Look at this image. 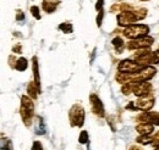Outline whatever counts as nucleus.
Masks as SVG:
<instances>
[{
	"mask_svg": "<svg viewBox=\"0 0 159 150\" xmlns=\"http://www.w3.org/2000/svg\"><path fill=\"white\" fill-rule=\"evenodd\" d=\"M147 16V10L141 7V9H136V10H127V11H122L121 14L118 15V23L119 26H124V27H129L132 23H135L136 21H141Z\"/></svg>",
	"mask_w": 159,
	"mask_h": 150,
	"instance_id": "nucleus-1",
	"label": "nucleus"
},
{
	"mask_svg": "<svg viewBox=\"0 0 159 150\" xmlns=\"http://www.w3.org/2000/svg\"><path fill=\"white\" fill-rule=\"evenodd\" d=\"M149 27L146 24H131L124 29V36L130 39H137V38L148 36Z\"/></svg>",
	"mask_w": 159,
	"mask_h": 150,
	"instance_id": "nucleus-2",
	"label": "nucleus"
},
{
	"mask_svg": "<svg viewBox=\"0 0 159 150\" xmlns=\"http://www.w3.org/2000/svg\"><path fill=\"white\" fill-rule=\"evenodd\" d=\"M69 116H70V121H71V126H76V127H81L82 125H83V122H84V109L79 105V104H76V105H74L72 106V109L70 110V113H69Z\"/></svg>",
	"mask_w": 159,
	"mask_h": 150,
	"instance_id": "nucleus-3",
	"label": "nucleus"
},
{
	"mask_svg": "<svg viewBox=\"0 0 159 150\" xmlns=\"http://www.w3.org/2000/svg\"><path fill=\"white\" fill-rule=\"evenodd\" d=\"M154 42V38L149 37V36H144V37L137 38V39H132L131 42H129L126 44V48L132 50V49H148Z\"/></svg>",
	"mask_w": 159,
	"mask_h": 150,
	"instance_id": "nucleus-4",
	"label": "nucleus"
},
{
	"mask_svg": "<svg viewBox=\"0 0 159 150\" xmlns=\"http://www.w3.org/2000/svg\"><path fill=\"white\" fill-rule=\"evenodd\" d=\"M143 67H146V66H142V65L137 64L136 61H132V60L127 59V60L120 61L118 70L120 72H124V73H135V72L141 71Z\"/></svg>",
	"mask_w": 159,
	"mask_h": 150,
	"instance_id": "nucleus-5",
	"label": "nucleus"
},
{
	"mask_svg": "<svg viewBox=\"0 0 159 150\" xmlns=\"http://www.w3.org/2000/svg\"><path fill=\"white\" fill-rule=\"evenodd\" d=\"M134 94L139 98H143V96H148L151 95L152 92V84L148 82H139V83H134V89H132Z\"/></svg>",
	"mask_w": 159,
	"mask_h": 150,
	"instance_id": "nucleus-6",
	"label": "nucleus"
},
{
	"mask_svg": "<svg viewBox=\"0 0 159 150\" xmlns=\"http://www.w3.org/2000/svg\"><path fill=\"white\" fill-rule=\"evenodd\" d=\"M154 105V98L151 95L148 96H143V98H139V100L135 103V106L137 110H143V111H148L153 108Z\"/></svg>",
	"mask_w": 159,
	"mask_h": 150,
	"instance_id": "nucleus-7",
	"label": "nucleus"
},
{
	"mask_svg": "<svg viewBox=\"0 0 159 150\" xmlns=\"http://www.w3.org/2000/svg\"><path fill=\"white\" fill-rule=\"evenodd\" d=\"M137 121H142V123H152L159 125V115L156 113H143L137 116Z\"/></svg>",
	"mask_w": 159,
	"mask_h": 150,
	"instance_id": "nucleus-8",
	"label": "nucleus"
},
{
	"mask_svg": "<svg viewBox=\"0 0 159 150\" xmlns=\"http://www.w3.org/2000/svg\"><path fill=\"white\" fill-rule=\"evenodd\" d=\"M91 105H92V110L96 115H98L99 117L104 116V106L100 101V99L96 95V94H92L91 95Z\"/></svg>",
	"mask_w": 159,
	"mask_h": 150,
	"instance_id": "nucleus-9",
	"label": "nucleus"
},
{
	"mask_svg": "<svg viewBox=\"0 0 159 150\" xmlns=\"http://www.w3.org/2000/svg\"><path fill=\"white\" fill-rule=\"evenodd\" d=\"M136 131L139 132L141 135H149L154 131V125L152 123H139L136 127Z\"/></svg>",
	"mask_w": 159,
	"mask_h": 150,
	"instance_id": "nucleus-10",
	"label": "nucleus"
},
{
	"mask_svg": "<svg viewBox=\"0 0 159 150\" xmlns=\"http://www.w3.org/2000/svg\"><path fill=\"white\" fill-rule=\"evenodd\" d=\"M21 116H22V120H23L25 125H26L27 127H30L31 123H32L33 111H32V110H28V109H26V108H23V106H21Z\"/></svg>",
	"mask_w": 159,
	"mask_h": 150,
	"instance_id": "nucleus-11",
	"label": "nucleus"
},
{
	"mask_svg": "<svg viewBox=\"0 0 159 150\" xmlns=\"http://www.w3.org/2000/svg\"><path fill=\"white\" fill-rule=\"evenodd\" d=\"M58 0H43V10L48 14L53 12L57 9Z\"/></svg>",
	"mask_w": 159,
	"mask_h": 150,
	"instance_id": "nucleus-12",
	"label": "nucleus"
},
{
	"mask_svg": "<svg viewBox=\"0 0 159 150\" xmlns=\"http://www.w3.org/2000/svg\"><path fill=\"white\" fill-rule=\"evenodd\" d=\"M33 73H34V83L38 88V90L40 92V78H39V72H38V61L37 57H33Z\"/></svg>",
	"mask_w": 159,
	"mask_h": 150,
	"instance_id": "nucleus-13",
	"label": "nucleus"
},
{
	"mask_svg": "<svg viewBox=\"0 0 159 150\" xmlns=\"http://www.w3.org/2000/svg\"><path fill=\"white\" fill-rule=\"evenodd\" d=\"M27 92H28V95H30L31 98H33V99H36V98H37V94L39 93V90H38L36 83H33V82H31V83L28 84Z\"/></svg>",
	"mask_w": 159,
	"mask_h": 150,
	"instance_id": "nucleus-14",
	"label": "nucleus"
},
{
	"mask_svg": "<svg viewBox=\"0 0 159 150\" xmlns=\"http://www.w3.org/2000/svg\"><path fill=\"white\" fill-rule=\"evenodd\" d=\"M21 103H22V106H23V108H26V109H28V110H32V111H33L34 105H33V101H32V99H31V98H28V96H22Z\"/></svg>",
	"mask_w": 159,
	"mask_h": 150,
	"instance_id": "nucleus-15",
	"label": "nucleus"
},
{
	"mask_svg": "<svg viewBox=\"0 0 159 150\" xmlns=\"http://www.w3.org/2000/svg\"><path fill=\"white\" fill-rule=\"evenodd\" d=\"M113 45H114V48H115V50L118 51V53H121L122 51V49H124V40L121 39L120 37H115L113 39Z\"/></svg>",
	"mask_w": 159,
	"mask_h": 150,
	"instance_id": "nucleus-16",
	"label": "nucleus"
},
{
	"mask_svg": "<svg viewBox=\"0 0 159 150\" xmlns=\"http://www.w3.org/2000/svg\"><path fill=\"white\" fill-rule=\"evenodd\" d=\"M36 133L37 134H44L45 133V125L42 120V117H37V125H36Z\"/></svg>",
	"mask_w": 159,
	"mask_h": 150,
	"instance_id": "nucleus-17",
	"label": "nucleus"
},
{
	"mask_svg": "<svg viewBox=\"0 0 159 150\" xmlns=\"http://www.w3.org/2000/svg\"><path fill=\"white\" fill-rule=\"evenodd\" d=\"M15 68H16L17 71H25V70L27 68V60H26L25 57L19 59L17 62H16V65H15Z\"/></svg>",
	"mask_w": 159,
	"mask_h": 150,
	"instance_id": "nucleus-18",
	"label": "nucleus"
},
{
	"mask_svg": "<svg viewBox=\"0 0 159 150\" xmlns=\"http://www.w3.org/2000/svg\"><path fill=\"white\" fill-rule=\"evenodd\" d=\"M136 140H137V143L143 144V145H148V144L152 143V138L149 135H139Z\"/></svg>",
	"mask_w": 159,
	"mask_h": 150,
	"instance_id": "nucleus-19",
	"label": "nucleus"
},
{
	"mask_svg": "<svg viewBox=\"0 0 159 150\" xmlns=\"http://www.w3.org/2000/svg\"><path fill=\"white\" fill-rule=\"evenodd\" d=\"M0 149L4 150H12L11 142L9 139H0Z\"/></svg>",
	"mask_w": 159,
	"mask_h": 150,
	"instance_id": "nucleus-20",
	"label": "nucleus"
},
{
	"mask_svg": "<svg viewBox=\"0 0 159 150\" xmlns=\"http://www.w3.org/2000/svg\"><path fill=\"white\" fill-rule=\"evenodd\" d=\"M59 28L64 33H72V24L71 23H61Z\"/></svg>",
	"mask_w": 159,
	"mask_h": 150,
	"instance_id": "nucleus-21",
	"label": "nucleus"
},
{
	"mask_svg": "<svg viewBox=\"0 0 159 150\" xmlns=\"http://www.w3.org/2000/svg\"><path fill=\"white\" fill-rule=\"evenodd\" d=\"M134 89V83H126L124 87H122V93L125 95H129V94L132 92Z\"/></svg>",
	"mask_w": 159,
	"mask_h": 150,
	"instance_id": "nucleus-22",
	"label": "nucleus"
},
{
	"mask_svg": "<svg viewBox=\"0 0 159 150\" xmlns=\"http://www.w3.org/2000/svg\"><path fill=\"white\" fill-rule=\"evenodd\" d=\"M79 142L81 144H86L88 142V133L86 131H82L81 134H80V138H79Z\"/></svg>",
	"mask_w": 159,
	"mask_h": 150,
	"instance_id": "nucleus-23",
	"label": "nucleus"
},
{
	"mask_svg": "<svg viewBox=\"0 0 159 150\" xmlns=\"http://www.w3.org/2000/svg\"><path fill=\"white\" fill-rule=\"evenodd\" d=\"M31 12H32V15L36 17L37 20L40 19V15H39V9L37 7V6H32L31 7Z\"/></svg>",
	"mask_w": 159,
	"mask_h": 150,
	"instance_id": "nucleus-24",
	"label": "nucleus"
},
{
	"mask_svg": "<svg viewBox=\"0 0 159 150\" xmlns=\"http://www.w3.org/2000/svg\"><path fill=\"white\" fill-rule=\"evenodd\" d=\"M152 144L154 147H159V131L154 134V137H152Z\"/></svg>",
	"mask_w": 159,
	"mask_h": 150,
	"instance_id": "nucleus-25",
	"label": "nucleus"
},
{
	"mask_svg": "<svg viewBox=\"0 0 159 150\" xmlns=\"http://www.w3.org/2000/svg\"><path fill=\"white\" fill-rule=\"evenodd\" d=\"M159 64V50L153 51V65Z\"/></svg>",
	"mask_w": 159,
	"mask_h": 150,
	"instance_id": "nucleus-26",
	"label": "nucleus"
},
{
	"mask_svg": "<svg viewBox=\"0 0 159 150\" xmlns=\"http://www.w3.org/2000/svg\"><path fill=\"white\" fill-rule=\"evenodd\" d=\"M103 16H104V12H103V10H100L99 14H98V17H97V26H98V27H100V24H102Z\"/></svg>",
	"mask_w": 159,
	"mask_h": 150,
	"instance_id": "nucleus-27",
	"label": "nucleus"
},
{
	"mask_svg": "<svg viewBox=\"0 0 159 150\" xmlns=\"http://www.w3.org/2000/svg\"><path fill=\"white\" fill-rule=\"evenodd\" d=\"M32 150H43V147L40 144V142H34L32 145Z\"/></svg>",
	"mask_w": 159,
	"mask_h": 150,
	"instance_id": "nucleus-28",
	"label": "nucleus"
},
{
	"mask_svg": "<svg viewBox=\"0 0 159 150\" xmlns=\"http://www.w3.org/2000/svg\"><path fill=\"white\" fill-rule=\"evenodd\" d=\"M103 2H104V0H98V1H97L96 9H97L98 11H100V10H102V7H103Z\"/></svg>",
	"mask_w": 159,
	"mask_h": 150,
	"instance_id": "nucleus-29",
	"label": "nucleus"
},
{
	"mask_svg": "<svg viewBox=\"0 0 159 150\" xmlns=\"http://www.w3.org/2000/svg\"><path fill=\"white\" fill-rule=\"evenodd\" d=\"M23 19H25V15H23L21 11H19V12H17V15H16V20H19V21H20V20H23Z\"/></svg>",
	"mask_w": 159,
	"mask_h": 150,
	"instance_id": "nucleus-30",
	"label": "nucleus"
},
{
	"mask_svg": "<svg viewBox=\"0 0 159 150\" xmlns=\"http://www.w3.org/2000/svg\"><path fill=\"white\" fill-rule=\"evenodd\" d=\"M14 51H16V53H20V51H21V46H20V45H19V46H15V48H14Z\"/></svg>",
	"mask_w": 159,
	"mask_h": 150,
	"instance_id": "nucleus-31",
	"label": "nucleus"
},
{
	"mask_svg": "<svg viewBox=\"0 0 159 150\" xmlns=\"http://www.w3.org/2000/svg\"><path fill=\"white\" fill-rule=\"evenodd\" d=\"M129 150H142V149H141V148H139V147H135V145H132V147H131V148H130Z\"/></svg>",
	"mask_w": 159,
	"mask_h": 150,
	"instance_id": "nucleus-32",
	"label": "nucleus"
},
{
	"mask_svg": "<svg viewBox=\"0 0 159 150\" xmlns=\"http://www.w3.org/2000/svg\"><path fill=\"white\" fill-rule=\"evenodd\" d=\"M141 1H148V0H141Z\"/></svg>",
	"mask_w": 159,
	"mask_h": 150,
	"instance_id": "nucleus-33",
	"label": "nucleus"
},
{
	"mask_svg": "<svg viewBox=\"0 0 159 150\" xmlns=\"http://www.w3.org/2000/svg\"><path fill=\"white\" fill-rule=\"evenodd\" d=\"M156 150H159V147H157V149H156Z\"/></svg>",
	"mask_w": 159,
	"mask_h": 150,
	"instance_id": "nucleus-34",
	"label": "nucleus"
}]
</instances>
